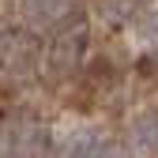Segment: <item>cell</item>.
<instances>
[{
  "mask_svg": "<svg viewBox=\"0 0 158 158\" xmlns=\"http://www.w3.org/2000/svg\"><path fill=\"white\" fill-rule=\"evenodd\" d=\"M64 8H68V0H30L27 15L30 19H53V15H60Z\"/></svg>",
  "mask_w": 158,
  "mask_h": 158,
  "instance_id": "6da1fadb",
  "label": "cell"
},
{
  "mask_svg": "<svg viewBox=\"0 0 158 158\" xmlns=\"http://www.w3.org/2000/svg\"><path fill=\"white\" fill-rule=\"evenodd\" d=\"M154 30H151V38H154V42H158V15H154V23H151Z\"/></svg>",
  "mask_w": 158,
  "mask_h": 158,
  "instance_id": "7a4b0ae2",
  "label": "cell"
}]
</instances>
